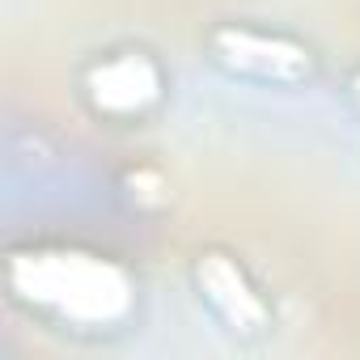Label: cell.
Masks as SVG:
<instances>
[{"label": "cell", "instance_id": "6da1fadb", "mask_svg": "<svg viewBox=\"0 0 360 360\" xmlns=\"http://www.w3.org/2000/svg\"><path fill=\"white\" fill-rule=\"evenodd\" d=\"M9 297L51 326L81 335L123 330L136 314V276L102 250L89 246H18L5 259Z\"/></svg>", "mask_w": 360, "mask_h": 360}, {"label": "cell", "instance_id": "7a4b0ae2", "mask_svg": "<svg viewBox=\"0 0 360 360\" xmlns=\"http://www.w3.org/2000/svg\"><path fill=\"white\" fill-rule=\"evenodd\" d=\"M204 51L212 68H221L233 81H255V85H276V89H297L318 77V51L276 26H255V22H217L204 34Z\"/></svg>", "mask_w": 360, "mask_h": 360}, {"label": "cell", "instance_id": "3957f363", "mask_svg": "<svg viewBox=\"0 0 360 360\" xmlns=\"http://www.w3.org/2000/svg\"><path fill=\"white\" fill-rule=\"evenodd\" d=\"M81 102L106 123H144L165 102V68L148 47H110L81 68Z\"/></svg>", "mask_w": 360, "mask_h": 360}, {"label": "cell", "instance_id": "277c9868", "mask_svg": "<svg viewBox=\"0 0 360 360\" xmlns=\"http://www.w3.org/2000/svg\"><path fill=\"white\" fill-rule=\"evenodd\" d=\"M191 288H195L200 305L233 339H263L276 322L267 292L259 288L250 267L225 246H204L191 259Z\"/></svg>", "mask_w": 360, "mask_h": 360}, {"label": "cell", "instance_id": "5b68a950", "mask_svg": "<svg viewBox=\"0 0 360 360\" xmlns=\"http://www.w3.org/2000/svg\"><path fill=\"white\" fill-rule=\"evenodd\" d=\"M347 102L360 110V68H352V72H347Z\"/></svg>", "mask_w": 360, "mask_h": 360}]
</instances>
